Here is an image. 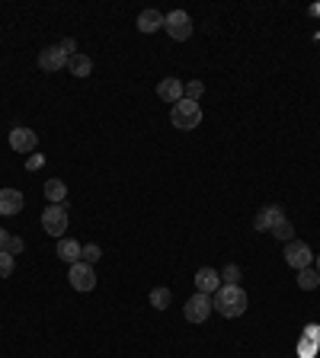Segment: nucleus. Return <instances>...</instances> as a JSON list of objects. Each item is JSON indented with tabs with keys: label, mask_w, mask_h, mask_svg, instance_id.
<instances>
[{
	"label": "nucleus",
	"mask_w": 320,
	"mask_h": 358,
	"mask_svg": "<svg viewBox=\"0 0 320 358\" xmlns=\"http://www.w3.org/2000/svg\"><path fill=\"white\" fill-rule=\"evenodd\" d=\"M13 269H17V259H13V253L0 249V278H10V276H13Z\"/></svg>",
	"instance_id": "412c9836"
},
{
	"label": "nucleus",
	"mask_w": 320,
	"mask_h": 358,
	"mask_svg": "<svg viewBox=\"0 0 320 358\" xmlns=\"http://www.w3.org/2000/svg\"><path fill=\"white\" fill-rule=\"evenodd\" d=\"M317 346L320 342H311V339H304L301 336V342H298V358H314L317 355Z\"/></svg>",
	"instance_id": "5701e85b"
},
{
	"label": "nucleus",
	"mask_w": 320,
	"mask_h": 358,
	"mask_svg": "<svg viewBox=\"0 0 320 358\" xmlns=\"http://www.w3.org/2000/svg\"><path fill=\"white\" fill-rule=\"evenodd\" d=\"M282 221H285V212H282V205H266L263 212L256 214L253 227H256V230H273L275 224H282Z\"/></svg>",
	"instance_id": "9b49d317"
},
{
	"label": "nucleus",
	"mask_w": 320,
	"mask_h": 358,
	"mask_svg": "<svg viewBox=\"0 0 320 358\" xmlns=\"http://www.w3.org/2000/svg\"><path fill=\"white\" fill-rule=\"evenodd\" d=\"M314 269H317V272H320V256H317V266H314Z\"/></svg>",
	"instance_id": "c756f323"
},
{
	"label": "nucleus",
	"mask_w": 320,
	"mask_h": 358,
	"mask_svg": "<svg viewBox=\"0 0 320 358\" xmlns=\"http://www.w3.org/2000/svg\"><path fill=\"white\" fill-rule=\"evenodd\" d=\"M202 93H205V83H202V80H189V83L183 87V96H186V100H192V102L199 100Z\"/></svg>",
	"instance_id": "4be33fe9"
},
{
	"label": "nucleus",
	"mask_w": 320,
	"mask_h": 358,
	"mask_svg": "<svg viewBox=\"0 0 320 358\" xmlns=\"http://www.w3.org/2000/svg\"><path fill=\"white\" fill-rule=\"evenodd\" d=\"M170 122H173V128H183V131L199 128V122H202V106L183 96L180 102H173V109H170Z\"/></svg>",
	"instance_id": "f03ea898"
},
{
	"label": "nucleus",
	"mask_w": 320,
	"mask_h": 358,
	"mask_svg": "<svg viewBox=\"0 0 320 358\" xmlns=\"http://www.w3.org/2000/svg\"><path fill=\"white\" fill-rule=\"evenodd\" d=\"M45 199L52 205H61L64 199H67V186H64L61 179H48L45 183Z\"/></svg>",
	"instance_id": "f3484780"
},
{
	"label": "nucleus",
	"mask_w": 320,
	"mask_h": 358,
	"mask_svg": "<svg viewBox=\"0 0 320 358\" xmlns=\"http://www.w3.org/2000/svg\"><path fill=\"white\" fill-rule=\"evenodd\" d=\"M67 61H71V58L61 52V45H52V48H45V52H39V67H42V71H48V74L64 71V67H67Z\"/></svg>",
	"instance_id": "1a4fd4ad"
},
{
	"label": "nucleus",
	"mask_w": 320,
	"mask_h": 358,
	"mask_svg": "<svg viewBox=\"0 0 320 358\" xmlns=\"http://www.w3.org/2000/svg\"><path fill=\"white\" fill-rule=\"evenodd\" d=\"M164 29L167 36L176 38V42H186L192 36V19L186 10H173V13H164Z\"/></svg>",
	"instance_id": "7ed1b4c3"
},
{
	"label": "nucleus",
	"mask_w": 320,
	"mask_h": 358,
	"mask_svg": "<svg viewBox=\"0 0 320 358\" xmlns=\"http://www.w3.org/2000/svg\"><path fill=\"white\" fill-rule=\"evenodd\" d=\"M100 256H103V249L96 247V243H87V247H83V262H90V266H93Z\"/></svg>",
	"instance_id": "393cba45"
},
{
	"label": "nucleus",
	"mask_w": 320,
	"mask_h": 358,
	"mask_svg": "<svg viewBox=\"0 0 320 358\" xmlns=\"http://www.w3.org/2000/svg\"><path fill=\"white\" fill-rule=\"evenodd\" d=\"M211 307H215L221 317L234 320V317H240V313L247 311V291L240 285H221L218 291L211 294Z\"/></svg>",
	"instance_id": "f257e3e1"
},
{
	"label": "nucleus",
	"mask_w": 320,
	"mask_h": 358,
	"mask_svg": "<svg viewBox=\"0 0 320 358\" xmlns=\"http://www.w3.org/2000/svg\"><path fill=\"white\" fill-rule=\"evenodd\" d=\"M170 301H173V291H170V288H154V291H151V304H154L157 311L170 307Z\"/></svg>",
	"instance_id": "6ab92c4d"
},
{
	"label": "nucleus",
	"mask_w": 320,
	"mask_h": 358,
	"mask_svg": "<svg viewBox=\"0 0 320 358\" xmlns=\"http://www.w3.org/2000/svg\"><path fill=\"white\" fill-rule=\"evenodd\" d=\"M55 256L61 259V262H67V266H74V262H81V259H83V247L77 243V240H71V237H61V240H58Z\"/></svg>",
	"instance_id": "f8f14e48"
},
{
	"label": "nucleus",
	"mask_w": 320,
	"mask_h": 358,
	"mask_svg": "<svg viewBox=\"0 0 320 358\" xmlns=\"http://www.w3.org/2000/svg\"><path fill=\"white\" fill-rule=\"evenodd\" d=\"M39 144V135L32 128H23V125H17V128L10 131V147L17 150V154H32Z\"/></svg>",
	"instance_id": "6e6552de"
},
{
	"label": "nucleus",
	"mask_w": 320,
	"mask_h": 358,
	"mask_svg": "<svg viewBox=\"0 0 320 358\" xmlns=\"http://www.w3.org/2000/svg\"><path fill=\"white\" fill-rule=\"evenodd\" d=\"M224 285V282H221V272H215V269L211 266H205V269H199V272H195V288H199V294H215L218 291V288Z\"/></svg>",
	"instance_id": "9d476101"
},
{
	"label": "nucleus",
	"mask_w": 320,
	"mask_h": 358,
	"mask_svg": "<svg viewBox=\"0 0 320 358\" xmlns=\"http://www.w3.org/2000/svg\"><path fill=\"white\" fill-rule=\"evenodd\" d=\"M317 285H320V272L314 266H308V269L298 272V288H301V291H314Z\"/></svg>",
	"instance_id": "a211bd4d"
},
{
	"label": "nucleus",
	"mask_w": 320,
	"mask_h": 358,
	"mask_svg": "<svg viewBox=\"0 0 320 358\" xmlns=\"http://www.w3.org/2000/svg\"><path fill=\"white\" fill-rule=\"evenodd\" d=\"M7 243H10V234L0 227V249H7Z\"/></svg>",
	"instance_id": "c85d7f7f"
},
{
	"label": "nucleus",
	"mask_w": 320,
	"mask_h": 358,
	"mask_svg": "<svg viewBox=\"0 0 320 358\" xmlns=\"http://www.w3.org/2000/svg\"><path fill=\"white\" fill-rule=\"evenodd\" d=\"M7 253H13V256H19V253H23V240H19V237H10V243H7Z\"/></svg>",
	"instance_id": "cd10ccee"
},
{
	"label": "nucleus",
	"mask_w": 320,
	"mask_h": 358,
	"mask_svg": "<svg viewBox=\"0 0 320 358\" xmlns=\"http://www.w3.org/2000/svg\"><path fill=\"white\" fill-rule=\"evenodd\" d=\"M285 262L292 269H308V266H314V253H311V247L308 243H301V240H288L285 243Z\"/></svg>",
	"instance_id": "39448f33"
},
{
	"label": "nucleus",
	"mask_w": 320,
	"mask_h": 358,
	"mask_svg": "<svg viewBox=\"0 0 320 358\" xmlns=\"http://www.w3.org/2000/svg\"><path fill=\"white\" fill-rule=\"evenodd\" d=\"M67 71L74 74V77H90V71H93V61L83 52H77V55L67 61Z\"/></svg>",
	"instance_id": "dca6fc26"
},
{
	"label": "nucleus",
	"mask_w": 320,
	"mask_h": 358,
	"mask_svg": "<svg viewBox=\"0 0 320 358\" xmlns=\"http://www.w3.org/2000/svg\"><path fill=\"white\" fill-rule=\"evenodd\" d=\"M23 205H26V199H23L19 189H3L0 192V214H19Z\"/></svg>",
	"instance_id": "4468645a"
},
{
	"label": "nucleus",
	"mask_w": 320,
	"mask_h": 358,
	"mask_svg": "<svg viewBox=\"0 0 320 358\" xmlns=\"http://www.w3.org/2000/svg\"><path fill=\"white\" fill-rule=\"evenodd\" d=\"M67 282H71L77 291H93L96 288V272H93V266L90 262H74L71 266V272H67Z\"/></svg>",
	"instance_id": "423d86ee"
},
{
	"label": "nucleus",
	"mask_w": 320,
	"mask_h": 358,
	"mask_svg": "<svg viewBox=\"0 0 320 358\" xmlns=\"http://www.w3.org/2000/svg\"><path fill=\"white\" fill-rule=\"evenodd\" d=\"M61 52H64L67 58H74V55H77V42H74V38H64V42H61Z\"/></svg>",
	"instance_id": "bb28decb"
},
{
	"label": "nucleus",
	"mask_w": 320,
	"mask_h": 358,
	"mask_svg": "<svg viewBox=\"0 0 320 358\" xmlns=\"http://www.w3.org/2000/svg\"><path fill=\"white\" fill-rule=\"evenodd\" d=\"M221 282H224V285H237V282H240V269L231 262V266L221 272Z\"/></svg>",
	"instance_id": "b1692460"
},
{
	"label": "nucleus",
	"mask_w": 320,
	"mask_h": 358,
	"mask_svg": "<svg viewBox=\"0 0 320 358\" xmlns=\"http://www.w3.org/2000/svg\"><path fill=\"white\" fill-rule=\"evenodd\" d=\"M183 87L186 83L180 80V77H164V80L157 83V96L164 102H180L183 100Z\"/></svg>",
	"instance_id": "ddd939ff"
},
{
	"label": "nucleus",
	"mask_w": 320,
	"mask_h": 358,
	"mask_svg": "<svg viewBox=\"0 0 320 358\" xmlns=\"http://www.w3.org/2000/svg\"><path fill=\"white\" fill-rule=\"evenodd\" d=\"M160 26H164V13H160V10H145V13L138 16V29H141V32H157Z\"/></svg>",
	"instance_id": "2eb2a0df"
},
{
	"label": "nucleus",
	"mask_w": 320,
	"mask_h": 358,
	"mask_svg": "<svg viewBox=\"0 0 320 358\" xmlns=\"http://www.w3.org/2000/svg\"><path fill=\"white\" fill-rule=\"evenodd\" d=\"M42 230H45L48 237H64V230H67V208L64 205H48L45 212H42Z\"/></svg>",
	"instance_id": "20e7f679"
},
{
	"label": "nucleus",
	"mask_w": 320,
	"mask_h": 358,
	"mask_svg": "<svg viewBox=\"0 0 320 358\" xmlns=\"http://www.w3.org/2000/svg\"><path fill=\"white\" fill-rule=\"evenodd\" d=\"M301 336L304 339H311V342H320V323H308Z\"/></svg>",
	"instance_id": "a878e982"
},
{
	"label": "nucleus",
	"mask_w": 320,
	"mask_h": 358,
	"mask_svg": "<svg viewBox=\"0 0 320 358\" xmlns=\"http://www.w3.org/2000/svg\"><path fill=\"white\" fill-rule=\"evenodd\" d=\"M183 313H186V320H189V323H205V320H209V313H211V298H209V294L195 291L189 301H186Z\"/></svg>",
	"instance_id": "0eeeda50"
},
{
	"label": "nucleus",
	"mask_w": 320,
	"mask_h": 358,
	"mask_svg": "<svg viewBox=\"0 0 320 358\" xmlns=\"http://www.w3.org/2000/svg\"><path fill=\"white\" fill-rule=\"evenodd\" d=\"M269 234H273V237H275V240H285V243H288V240H292V237H295V227H292V221L285 218V221H282V224H275V227H273V230H269Z\"/></svg>",
	"instance_id": "aec40b11"
}]
</instances>
